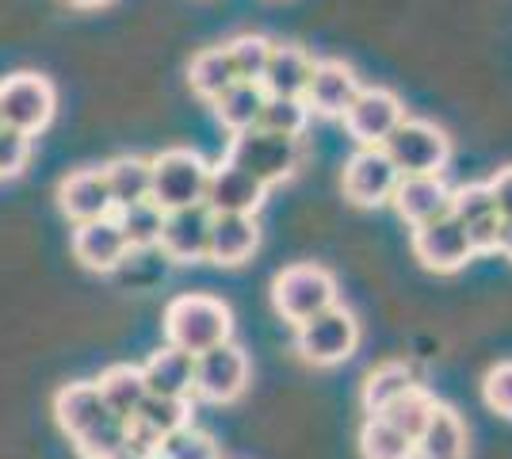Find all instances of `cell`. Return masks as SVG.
I'll use <instances>...</instances> for the list:
<instances>
[{"label": "cell", "mask_w": 512, "mask_h": 459, "mask_svg": "<svg viewBox=\"0 0 512 459\" xmlns=\"http://www.w3.org/2000/svg\"><path fill=\"white\" fill-rule=\"evenodd\" d=\"M230 333H234V314L214 295H176L165 306V337L172 349L188 356L226 345Z\"/></svg>", "instance_id": "1"}, {"label": "cell", "mask_w": 512, "mask_h": 459, "mask_svg": "<svg viewBox=\"0 0 512 459\" xmlns=\"http://www.w3.org/2000/svg\"><path fill=\"white\" fill-rule=\"evenodd\" d=\"M150 165H153L150 199L165 211V215H169V211H184V207L203 203L211 165H207L195 150L172 146V150L150 157Z\"/></svg>", "instance_id": "2"}, {"label": "cell", "mask_w": 512, "mask_h": 459, "mask_svg": "<svg viewBox=\"0 0 512 459\" xmlns=\"http://www.w3.org/2000/svg\"><path fill=\"white\" fill-rule=\"evenodd\" d=\"M226 161L241 173H249L253 180H260L264 188H272V184H283L295 176L302 161V146L299 138H283V134H268L253 127L245 134H234Z\"/></svg>", "instance_id": "3"}, {"label": "cell", "mask_w": 512, "mask_h": 459, "mask_svg": "<svg viewBox=\"0 0 512 459\" xmlns=\"http://www.w3.org/2000/svg\"><path fill=\"white\" fill-rule=\"evenodd\" d=\"M272 303L283 322L302 326L321 310L337 306V280L321 264H291L272 280Z\"/></svg>", "instance_id": "4"}, {"label": "cell", "mask_w": 512, "mask_h": 459, "mask_svg": "<svg viewBox=\"0 0 512 459\" xmlns=\"http://www.w3.org/2000/svg\"><path fill=\"white\" fill-rule=\"evenodd\" d=\"M383 153L402 176H444L451 161V138L436 123L402 119V127L383 142Z\"/></svg>", "instance_id": "5"}, {"label": "cell", "mask_w": 512, "mask_h": 459, "mask_svg": "<svg viewBox=\"0 0 512 459\" xmlns=\"http://www.w3.org/2000/svg\"><path fill=\"white\" fill-rule=\"evenodd\" d=\"M54 108H58V96L43 73L23 69V73H12L0 81V127H12V131L35 138L50 127Z\"/></svg>", "instance_id": "6"}, {"label": "cell", "mask_w": 512, "mask_h": 459, "mask_svg": "<svg viewBox=\"0 0 512 459\" xmlns=\"http://www.w3.org/2000/svg\"><path fill=\"white\" fill-rule=\"evenodd\" d=\"M356 345H360V322L344 306H329V310H321L318 318L295 326V349L314 368L344 364L356 352Z\"/></svg>", "instance_id": "7"}, {"label": "cell", "mask_w": 512, "mask_h": 459, "mask_svg": "<svg viewBox=\"0 0 512 459\" xmlns=\"http://www.w3.org/2000/svg\"><path fill=\"white\" fill-rule=\"evenodd\" d=\"M344 131L352 134V142L360 150H383V142L402 127L406 108L390 88H360V96L352 100V108L341 115Z\"/></svg>", "instance_id": "8"}, {"label": "cell", "mask_w": 512, "mask_h": 459, "mask_svg": "<svg viewBox=\"0 0 512 459\" xmlns=\"http://www.w3.org/2000/svg\"><path fill=\"white\" fill-rule=\"evenodd\" d=\"M249 387V356L237 349L234 341L207 349L195 356V383L192 394L207 398V402H234L241 391Z\"/></svg>", "instance_id": "9"}, {"label": "cell", "mask_w": 512, "mask_h": 459, "mask_svg": "<svg viewBox=\"0 0 512 459\" xmlns=\"http://www.w3.org/2000/svg\"><path fill=\"white\" fill-rule=\"evenodd\" d=\"M413 257L425 264L428 272H459L474 261L467 226L455 222L451 215L436 222H425L413 230Z\"/></svg>", "instance_id": "10"}, {"label": "cell", "mask_w": 512, "mask_h": 459, "mask_svg": "<svg viewBox=\"0 0 512 459\" xmlns=\"http://www.w3.org/2000/svg\"><path fill=\"white\" fill-rule=\"evenodd\" d=\"M402 173L390 165V157L383 150H356L344 165V196L356 207H383L390 203L394 188H398Z\"/></svg>", "instance_id": "11"}, {"label": "cell", "mask_w": 512, "mask_h": 459, "mask_svg": "<svg viewBox=\"0 0 512 459\" xmlns=\"http://www.w3.org/2000/svg\"><path fill=\"white\" fill-rule=\"evenodd\" d=\"M264 196H268V188L260 180L234 169L230 161H218V165H211V176H207L203 207L211 215H256L264 207Z\"/></svg>", "instance_id": "12"}, {"label": "cell", "mask_w": 512, "mask_h": 459, "mask_svg": "<svg viewBox=\"0 0 512 459\" xmlns=\"http://www.w3.org/2000/svg\"><path fill=\"white\" fill-rule=\"evenodd\" d=\"M360 77L352 73V66L344 62H314V77H310V88H306V108L310 115H321V119H341L344 111L352 108V100L360 96Z\"/></svg>", "instance_id": "13"}, {"label": "cell", "mask_w": 512, "mask_h": 459, "mask_svg": "<svg viewBox=\"0 0 512 459\" xmlns=\"http://www.w3.org/2000/svg\"><path fill=\"white\" fill-rule=\"evenodd\" d=\"M394 211L417 230L425 222H436L451 215V184L444 176H402L394 188Z\"/></svg>", "instance_id": "14"}, {"label": "cell", "mask_w": 512, "mask_h": 459, "mask_svg": "<svg viewBox=\"0 0 512 459\" xmlns=\"http://www.w3.org/2000/svg\"><path fill=\"white\" fill-rule=\"evenodd\" d=\"M207 238H211V211L203 203L184 207V211H169L165 226H161V249L165 257L176 264L207 261Z\"/></svg>", "instance_id": "15"}, {"label": "cell", "mask_w": 512, "mask_h": 459, "mask_svg": "<svg viewBox=\"0 0 512 459\" xmlns=\"http://www.w3.org/2000/svg\"><path fill=\"white\" fill-rule=\"evenodd\" d=\"M58 207H62L65 219L77 222V226L115 215L104 169H77V173L65 176L62 184H58Z\"/></svg>", "instance_id": "16"}, {"label": "cell", "mask_w": 512, "mask_h": 459, "mask_svg": "<svg viewBox=\"0 0 512 459\" xmlns=\"http://www.w3.org/2000/svg\"><path fill=\"white\" fill-rule=\"evenodd\" d=\"M130 245L119 230L115 215L96 222H85L73 230V257L85 264L88 272H115L119 264L127 261Z\"/></svg>", "instance_id": "17"}, {"label": "cell", "mask_w": 512, "mask_h": 459, "mask_svg": "<svg viewBox=\"0 0 512 459\" xmlns=\"http://www.w3.org/2000/svg\"><path fill=\"white\" fill-rule=\"evenodd\" d=\"M260 226L256 215H211V238H207V261L222 268H237L256 253Z\"/></svg>", "instance_id": "18"}, {"label": "cell", "mask_w": 512, "mask_h": 459, "mask_svg": "<svg viewBox=\"0 0 512 459\" xmlns=\"http://www.w3.org/2000/svg\"><path fill=\"white\" fill-rule=\"evenodd\" d=\"M111 414L104 406V398L96 391V383H69L62 391L54 394V417H58V429L65 437L77 440L88 437L104 417Z\"/></svg>", "instance_id": "19"}, {"label": "cell", "mask_w": 512, "mask_h": 459, "mask_svg": "<svg viewBox=\"0 0 512 459\" xmlns=\"http://www.w3.org/2000/svg\"><path fill=\"white\" fill-rule=\"evenodd\" d=\"M314 77V58L302 46H272L268 69L260 77L264 96H283V100H302Z\"/></svg>", "instance_id": "20"}, {"label": "cell", "mask_w": 512, "mask_h": 459, "mask_svg": "<svg viewBox=\"0 0 512 459\" xmlns=\"http://www.w3.org/2000/svg\"><path fill=\"white\" fill-rule=\"evenodd\" d=\"M142 379H146V391L157 398H192L195 356L165 345L142 364Z\"/></svg>", "instance_id": "21"}, {"label": "cell", "mask_w": 512, "mask_h": 459, "mask_svg": "<svg viewBox=\"0 0 512 459\" xmlns=\"http://www.w3.org/2000/svg\"><path fill=\"white\" fill-rule=\"evenodd\" d=\"M417 444V456L421 459H463L467 456V425L463 417L455 414L451 406L436 402V410L428 417V425L421 429Z\"/></svg>", "instance_id": "22"}, {"label": "cell", "mask_w": 512, "mask_h": 459, "mask_svg": "<svg viewBox=\"0 0 512 459\" xmlns=\"http://www.w3.org/2000/svg\"><path fill=\"white\" fill-rule=\"evenodd\" d=\"M104 180H107V192H111V207H115V211H127L134 203H146V199H150V184H153L150 157H138V153L115 157V161L104 165Z\"/></svg>", "instance_id": "23"}, {"label": "cell", "mask_w": 512, "mask_h": 459, "mask_svg": "<svg viewBox=\"0 0 512 459\" xmlns=\"http://www.w3.org/2000/svg\"><path fill=\"white\" fill-rule=\"evenodd\" d=\"M96 391H100L107 410L115 417H123V421H130V417L138 414V406L150 398L146 379H142V368H134V364H115V368H107V372L96 379Z\"/></svg>", "instance_id": "24"}, {"label": "cell", "mask_w": 512, "mask_h": 459, "mask_svg": "<svg viewBox=\"0 0 512 459\" xmlns=\"http://www.w3.org/2000/svg\"><path fill=\"white\" fill-rule=\"evenodd\" d=\"M264 88L260 85H245V81H234V85L226 88L218 100H214L211 108L218 115V123L226 127L230 134H245L253 131L256 123H260V111H264Z\"/></svg>", "instance_id": "25"}, {"label": "cell", "mask_w": 512, "mask_h": 459, "mask_svg": "<svg viewBox=\"0 0 512 459\" xmlns=\"http://www.w3.org/2000/svg\"><path fill=\"white\" fill-rule=\"evenodd\" d=\"M188 81H192V92L199 100L214 104V100L237 81L226 46H207V50H199L192 58V69H188Z\"/></svg>", "instance_id": "26"}, {"label": "cell", "mask_w": 512, "mask_h": 459, "mask_svg": "<svg viewBox=\"0 0 512 459\" xmlns=\"http://www.w3.org/2000/svg\"><path fill=\"white\" fill-rule=\"evenodd\" d=\"M409 387H417V383H413V372H409L406 364H379L375 372L363 379V410L371 417H379Z\"/></svg>", "instance_id": "27"}, {"label": "cell", "mask_w": 512, "mask_h": 459, "mask_svg": "<svg viewBox=\"0 0 512 459\" xmlns=\"http://www.w3.org/2000/svg\"><path fill=\"white\" fill-rule=\"evenodd\" d=\"M360 452L363 459H417V444L386 417H367L360 429Z\"/></svg>", "instance_id": "28"}, {"label": "cell", "mask_w": 512, "mask_h": 459, "mask_svg": "<svg viewBox=\"0 0 512 459\" xmlns=\"http://www.w3.org/2000/svg\"><path fill=\"white\" fill-rule=\"evenodd\" d=\"M432 410H436V398L417 383V387H409L402 398H394L379 417H386V421H390L398 433H406L409 440H417L421 437V429L428 425Z\"/></svg>", "instance_id": "29"}, {"label": "cell", "mask_w": 512, "mask_h": 459, "mask_svg": "<svg viewBox=\"0 0 512 459\" xmlns=\"http://www.w3.org/2000/svg\"><path fill=\"white\" fill-rule=\"evenodd\" d=\"M115 222L123 230L130 249H153L161 241V226H165V211L146 199V203H134L127 211H115Z\"/></svg>", "instance_id": "30"}, {"label": "cell", "mask_w": 512, "mask_h": 459, "mask_svg": "<svg viewBox=\"0 0 512 459\" xmlns=\"http://www.w3.org/2000/svg\"><path fill=\"white\" fill-rule=\"evenodd\" d=\"M272 39L264 35H237L226 43V54H230V66H234V77L245 81V85H260L264 69H268V58H272Z\"/></svg>", "instance_id": "31"}, {"label": "cell", "mask_w": 512, "mask_h": 459, "mask_svg": "<svg viewBox=\"0 0 512 459\" xmlns=\"http://www.w3.org/2000/svg\"><path fill=\"white\" fill-rule=\"evenodd\" d=\"M256 127H260V131H268V134H283V138H302L306 127H310V108H306V100L268 96Z\"/></svg>", "instance_id": "32"}, {"label": "cell", "mask_w": 512, "mask_h": 459, "mask_svg": "<svg viewBox=\"0 0 512 459\" xmlns=\"http://www.w3.org/2000/svg\"><path fill=\"white\" fill-rule=\"evenodd\" d=\"M127 448V421L107 414L88 437L77 440V456L81 459H119Z\"/></svg>", "instance_id": "33"}, {"label": "cell", "mask_w": 512, "mask_h": 459, "mask_svg": "<svg viewBox=\"0 0 512 459\" xmlns=\"http://www.w3.org/2000/svg\"><path fill=\"white\" fill-rule=\"evenodd\" d=\"M497 215L490 196V184H463V188H451V219L470 226L478 219H490Z\"/></svg>", "instance_id": "34"}, {"label": "cell", "mask_w": 512, "mask_h": 459, "mask_svg": "<svg viewBox=\"0 0 512 459\" xmlns=\"http://www.w3.org/2000/svg\"><path fill=\"white\" fill-rule=\"evenodd\" d=\"M161 459H222L218 456V444H214L203 429H195V425H184L180 433H172L165 444H161Z\"/></svg>", "instance_id": "35"}, {"label": "cell", "mask_w": 512, "mask_h": 459, "mask_svg": "<svg viewBox=\"0 0 512 459\" xmlns=\"http://www.w3.org/2000/svg\"><path fill=\"white\" fill-rule=\"evenodd\" d=\"M31 161V138L12 127H0V180H16Z\"/></svg>", "instance_id": "36"}, {"label": "cell", "mask_w": 512, "mask_h": 459, "mask_svg": "<svg viewBox=\"0 0 512 459\" xmlns=\"http://www.w3.org/2000/svg\"><path fill=\"white\" fill-rule=\"evenodd\" d=\"M482 398H486V406H490L493 414L512 417V360L509 364H497V368L486 375Z\"/></svg>", "instance_id": "37"}, {"label": "cell", "mask_w": 512, "mask_h": 459, "mask_svg": "<svg viewBox=\"0 0 512 459\" xmlns=\"http://www.w3.org/2000/svg\"><path fill=\"white\" fill-rule=\"evenodd\" d=\"M467 238H470L474 257H478V253H497V238H501V215H490V219L470 222Z\"/></svg>", "instance_id": "38"}, {"label": "cell", "mask_w": 512, "mask_h": 459, "mask_svg": "<svg viewBox=\"0 0 512 459\" xmlns=\"http://www.w3.org/2000/svg\"><path fill=\"white\" fill-rule=\"evenodd\" d=\"M486 184H490V196H493L497 215H501V219H512V165L509 169H497V176L486 180Z\"/></svg>", "instance_id": "39"}, {"label": "cell", "mask_w": 512, "mask_h": 459, "mask_svg": "<svg viewBox=\"0 0 512 459\" xmlns=\"http://www.w3.org/2000/svg\"><path fill=\"white\" fill-rule=\"evenodd\" d=\"M497 253L512 261V219H501V238H497Z\"/></svg>", "instance_id": "40"}, {"label": "cell", "mask_w": 512, "mask_h": 459, "mask_svg": "<svg viewBox=\"0 0 512 459\" xmlns=\"http://www.w3.org/2000/svg\"><path fill=\"white\" fill-rule=\"evenodd\" d=\"M65 4H73V8H104L111 0H65Z\"/></svg>", "instance_id": "41"}, {"label": "cell", "mask_w": 512, "mask_h": 459, "mask_svg": "<svg viewBox=\"0 0 512 459\" xmlns=\"http://www.w3.org/2000/svg\"><path fill=\"white\" fill-rule=\"evenodd\" d=\"M150 459H161V456H150Z\"/></svg>", "instance_id": "42"}]
</instances>
